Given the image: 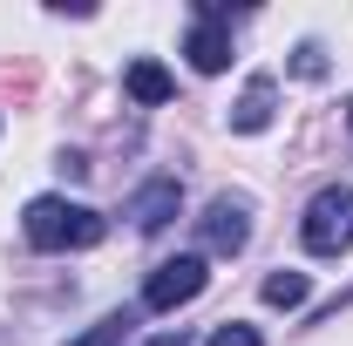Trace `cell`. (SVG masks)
I'll use <instances>...</instances> for the list:
<instances>
[{
	"mask_svg": "<svg viewBox=\"0 0 353 346\" xmlns=\"http://www.w3.org/2000/svg\"><path fill=\"white\" fill-rule=\"evenodd\" d=\"M21 231L34 252H88L109 238V217L88 211V204H68V197H34L21 211Z\"/></svg>",
	"mask_w": 353,
	"mask_h": 346,
	"instance_id": "1",
	"label": "cell"
},
{
	"mask_svg": "<svg viewBox=\"0 0 353 346\" xmlns=\"http://www.w3.org/2000/svg\"><path fill=\"white\" fill-rule=\"evenodd\" d=\"M299 238H306L312 258H340V252L353 245V190H347V183H326V190L306 204Z\"/></svg>",
	"mask_w": 353,
	"mask_h": 346,
	"instance_id": "2",
	"label": "cell"
},
{
	"mask_svg": "<svg viewBox=\"0 0 353 346\" xmlns=\"http://www.w3.org/2000/svg\"><path fill=\"white\" fill-rule=\"evenodd\" d=\"M211 285V272L197 252H183V258H163L150 272V285H143V312H176V305H190L197 292Z\"/></svg>",
	"mask_w": 353,
	"mask_h": 346,
	"instance_id": "3",
	"label": "cell"
},
{
	"mask_svg": "<svg viewBox=\"0 0 353 346\" xmlns=\"http://www.w3.org/2000/svg\"><path fill=\"white\" fill-rule=\"evenodd\" d=\"M183 54H190V68H197V75H224V68H231V14H224L218 0H204V7H197V28H190Z\"/></svg>",
	"mask_w": 353,
	"mask_h": 346,
	"instance_id": "4",
	"label": "cell"
},
{
	"mask_svg": "<svg viewBox=\"0 0 353 346\" xmlns=\"http://www.w3.org/2000/svg\"><path fill=\"white\" fill-rule=\"evenodd\" d=\"M197 238H204V252H245V238H252V204H245V197H211L204 217H197Z\"/></svg>",
	"mask_w": 353,
	"mask_h": 346,
	"instance_id": "5",
	"label": "cell"
},
{
	"mask_svg": "<svg viewBox=\"0 0 353 346\" xmlns=\"http://www.w3.org/2000/svg\"><path fill=\"white\" fill-rule=\"evenodd\" d=\"M176 211H183V183H176V176H150V183H143V190L130 197L136 231H163Z\"/></svg>",
	"mask_w": 353,
	"mask_h": 346,
	"instance_id": "6",
	"label": "cell"
},
{
	"mask_svg": "<svg viewBox=\"0 0 353 346\" xmlns=\"http://www.w3.org/2000/svg\"><path fill=\"white\" fill-rule=\"evenodd\" d=\"M272 102H279V82H272V75H252L245 95L231 102V130H238V136H259L265 123H272Z\"/></svg>",
	"mask_w": 353,
	"mask_h": 346,
	"instance_id": "7",
	"label": "cell"
},
{
	"mask_svg": "<svg viewBox=\"0 0 353 346\" xmlns=\"http://www.w3.org/2000/svg\"><path fill=\"white\" fill-rule=\"evenodd\" d=\"M123 88H130L143 109H157V102H170V95H176V82H170V68H163V61H130Z\"/></svg>",
	"mask_w": 353,
	"mask_h": 346,
	"instance_id": "8",
	"label": "cell"
},
{
	"mask_svg": "<svg viewBox=\"0 0 353 346\" xmlns=\"http://www.w3.org/2000/svg\"><path fill=\"white\" fill-rule=\"evenodd\" d=\"M130 333H136V312H109V319H95L88 333H75L68 346H123Z\"/></svg>",
	"mask_w": 353,
	"mask_h": 346,
	"instance_id": "9",
	"label": "cell"
},
{
	"mask_svg": "<svg viewBox=\"0 0 353 346\" xmlns=\"http://www.w3.org/2000/svg\"><path fill=\"white\" fill-rule=\"evenodd\" d=\"M306 272H272V278H265V305H285V312H292V305H306Z\"/></svg>",
	"mask_w": 353,
	"mask_h": 346,
	"instance_id": "10",
	"label": "cell"
},
{
	"mask_svg": "<svg viewBox=\"0 0 353 346\" xmlns=\"http://www.w3.org/2000/svg\"><path fill=\"white\" fill-rule=\"evenodd\" d=\"M292 75L319 82V75H326V48H319V41H299V54H292Z\"/></svg>",
	"mask_w": 353,
	"mask_h": 346,
	"instance_id": "11",
	"label": "cell"
},
{
	"mask_svg": "<svg viewBox=\"0 0 353 346\" xmlns=\"http://www.w3.org/2000/svg\"><path fill=\"white\" fill-rule=\"evenodd\" d=\"M204 346H265V340H259V326H238V319H231V326H218Z\"/></svg>",
	"mask_w": 353,
	"mask_h": 346,
	"instance_id": "12",
	"label": "cell"
},
{
	"mask_svg": "<svg viewBox=\"0 0 353 346\" xmlns=\"http://www.w3.org/2000/svg\"><path fill=\"white\" fill-rule=\"evenodd\" d=\"M143 346H190V340H183V326H176V333H157V340H143Z\"/></svg>",
	"mask_w": 353,
	"mask_h": 346,
	"instance_id": "13",
	"label": "cell"
}]
</instances>
